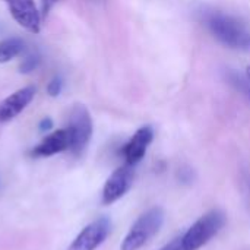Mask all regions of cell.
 <instances>
[{"instance_id": "6da1fadb", "label": "cell", "mask_w": 250, "mask_h": 250, "mask_svg": "<svg viewBox=\"0 0 250 250\" xmlns=\"http://www.w3.org/2000/svg\"><path fill=\"white\" fill-rule=\"evenodd\" d=\"M198 16L205 28L224 45L236 50L250 48V31L233 15L214 7H202Z\"/></svg>"}, {"instance_id": "7a4b0ae2", "label": "cell", "mask_w": 250, "mask_h": 250, "mask_svg": "<svg viewBox=\"0 0 250 250\" xmlns=\"http://www.w3.org/2000/svg\"><path fill=\"white\" fill-rule=\"evenodd\" d=\"M164 223V209L161 207H154L142 214L129 233L126 234L125 240L122 242L120 250H138L145 246L163 227Z\"/></svg>"}, {"instance_id": "3957f363", "label": "cell", "mask_w": 250, "mask_h": 250, "mask_svg": "<svg viewBox=\"0 0 250 250\" xmlns=\"http://www.w3.org/2000/svg\"><path fill=\"white\" fill-rule=\"evenodd\" d=\"M226 224V214L221 209H212L202 215L183 236V246L186 250H198L205 246Z\"/></svg>"}, {"instance_id": "277c9868", "label": "cell", "mask_w": 250, "mask_h": 250, "mask_svg": "<svg viewBox=\"0 0 250 250\" xmlns=\"http://www.w3.org/2000/svg\"><path fill=\"white\" fill-rule=\"evenodd\" d=\"M67 129L72 136L70 151L73 155H81L86 149L92 136V119L83 104H75L72 108Z\"/></svg>"}, {"instance_id": "5b68a950", "label": "cell", "mask_w": 250, "mask_h": 250, "mask_svg": "<svg viewBox=\"0 0 250 250\" xmlns=\"http://www.w3.org/2000/svg\"><path fill=\"white\" fill-rule=\"evenodd\" d=\"M110 231L111 221L107 217H100L76 236L67 250H95L105 242Z\"/></svg>"}, {"instance_id": "8992f818", "label": "cell", "mask_w": 250, "mask_h": 250, "mask_svg": "<svg viewBox=\"0 0 250 250\" xmlns=\"http://www.w3.org/2000/svg\"><path fill=\"white\" fill-rule=\"evenodd\" d=\"M133 177H135V170L133 166L130 164H125L117 170H114L104 185L103 204L111 205L116 201H119L122 196H125L133 183Z\"/></svg>"}, {"instance_id": "52a82bcc", "label": "cell", "mask_w": 250, "mask_h": 250, "mask_svg": "<svg viewBox=\"0 0 250 250\" xmlns=\"http://www.w3.org/2000/svg\"><path fill=\"white\" fill-rule=\"evenodd\" d=\"M12 18L28 32L38 34L41 29V15L34 0H3Z\"/></svg>"}, {"instance_id": "ba28073f", "label": "cell", "mask_w": 250, "mask_h": 250, "mask_svg": "<svg viewBox=\"0 0 250 250\" xmlns=\"http://www.w3.org/2000/svg\"><path fill=\"white\" fill-rule=\"evenodd\" d=\"M35 86H25L21 88L18 91H15L13 94H10L9 97H6L1 103H0V123H6L13 120L18 114H21L28 104L34 100L35 97Z\"/></svg>"}, {"instance_id": "9c48e42d", "label": "cell", "mask_w": 250, "mask_h": 250, "mask_svg": "<svg viewBox=\"0 0 250 250\" xmlns=\"http://www.w3.org/2000/svg\"><path fill=\"white\" fill-rule=\"evenodd\" d=\"M152 141H154V129L151 126H144L138 129L122 149L126 164H130V166L138 164L145 157L146 149Z\"/></svg>"}, {"instance_id": "30bf717a", "label": "cell", "mask_w": 250, "mask_h": 250, "mask_svg": "<svg viewBox=\"0 0 250 250\" xmlns=\"http://www.w3.org/2000/svg\"><path fill=\"white\" fill-rule=\"evenodd\" d=\"M72 136L67 127L51 132L31 152L32 157H51L64 151H70Z\"/></svg>"}, {"instance_id": "8fae6325", "label": "cell", "mask_w": 250, "mask_h": 250, "mask_svg": "<svg viewBox=\"0 0 250 250\" xmlns=\"http://www.w3.org/2000/svg\"><path fill=\"white\" fill-rule=\"evenodd\" d=\"M25 50V41L19 37H9L0 41V63H7L12 59L22 54Z\"/></svg>"}, {"instance_id": "7c38bea8", "label": "cell", "mask_w": 250, "mask_h": 250, "mask_svg": "<svg viewBox=\"0 0 250 250\" xmlns=\"http://www.w3.org/2000/svg\"><path fill=\"white\" fill-rule=\"evenodd\" d=\"M227 81L236 91H239L248 101H250V79L248 76L237 73L234 70H230L227 73Z\"/></svg>"}, {"instance_id": "4fadbf2b", "label": "cell", "mask_w": 250, "mask_h": 250, "mask_svg": "<svg viewBox=\"0 0 250 250\" xmlns=\"http://www.w3.org/2000/svg\"><path fill=\"white\" fill-rule=\"evenodd\" d=\"M40 63H41V56H40V53L32 51V53H29V54L21 62L19 69H21L22 73H31V72H34V70L40 66Z\"/></svg>"}, {"instance_id": "5bb4252c", "label": "cell", "mask_w": 250, "mask_h": 250, "mask_svg": "<svg viewBox=\"0 0 250 250\" xmlns=\"http://www.w3.org/2000/svg\"><path fill=\"white\" fill-rule=\"evenodd\" d=\"M62 89H63V79L60 76H54L47 85V94L50 97H59Z\"/></svg>"}, {"instance_id": "9a60e30c", "label": "cell", "mask_w": 250, "mask_h": 250, "mask_svg": "<svg viewBox=\"0 0 250 250\" xmlns=\"http://www.w3.org/2000/svg\"><path fill=\"white\" fill-rule=\"evenodd\" d=\"M161 250H186L185 249V246H183V239H182V236H179V237H176V239H173L170 243H167L164 248Z\"/></svg>"}, {"instance_id": "2e32d148", "label": "cell", "mask_w": 250, "mask_h": 250, "mask_svg": "<svg viewBox=\"0 0 250 250\" xmlns=\"http://www.w3.org/2000/svg\"><path fill=\"white\" fill-rule=\"evenodd\" d=\"M57 1L59 0H41V12H42V15L47 16Z\"/></svg>"}, {"instance_id": "e0dca14e", "label": "cell", "mask_w": 250, "mask_h": 250, "mask_svg": "<svg viewBox=\"0 0 250 250\" xmlns=\"http://www.w3.org/2000/svg\"><path fill=\"white\" fill-rule=\"evenodd\" d=\"M38 129H40V132H48L50 129H53V120H51L50 117H44V119L40 122Z\"/></svg>"}, {"instance_id": "ac0fdd59", "label": "cell", "mask_w": 250, "mask_h": 250, "mask_svg": "<svg viewBox=\"0 0 250 250\" xmlns=\"http://www.w3.org/2000/svg\"><path fill=\"white\" fill-rule=\"evenodd\" d=\"M246 76H248V78H249V79H250V66H249V67H248V72H246Z\"/></svg>"}, {"instance_id": "d6986e66", "label": "cell", "mask_w": 250, "mask_h": 250, "mask_svg": "<svg viewBox=\"0 0 250 250\" xmlns=\"http://www.w3.org/2000/svg\"><path fill=\"white\" fill-rule=\"evenodd\" d=\"M94 1H98V0H94Z\"/></svg>"}]
</instances>
